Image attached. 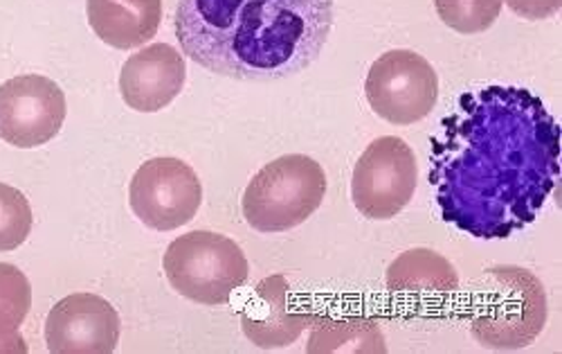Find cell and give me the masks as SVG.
Wrapping results in <instances>:
<instances>
[{"label": "cell", "mask_w": 562, "mask_h": 354, "mask_svg": "<svg viewBox=\"0 0 562 354\" xmlns=\"http://www.w3.org/2000/svg\"><path fill=\"white\" fill-rule=\"evenodd\" d=\"M128 203L145 226L169 233L196 217L203 203V186L190 165L160 156L137 167L128 188Z\"/></svg>", "instance_id": "cell-7"}, {"label": "cell", "mask_w": 562, "mask_h": 354, "mask_svg": "<svg viewBox=\"0 0 562 354\" xmlns=\"http://www.w3.org/2000/svg\"><path fill=\"white\" fill-rule=\"evenodd\" d=\"M115 307L95 294L61 298L45 321V343L55 354H109L120 343Z\"/></svg>", "instance_id": "cell-10"}, {"label": "cell", "mask_w": 562, "mask_h": 354, "mask_svg": "<svg viewBox=\"0 0 562 354\" xmlns=\"http://www.w3.org/2000/svg\"><path fill=\"white\" fill-rule=\"evenodd\" d=\"M560 124L527 88L463 93L430 154L443 221L477 240H506L533 224L560 181Z\"/></svg>", "instance_id": "cell-1"}, {"label": "cell", "mask_w": 562, "mask_h": 354, "mask_svg": "<svg viewBox=\"0 0 562 354\" xmlns=\"http://www.w3.org/2000/svg\"><path fill=\"white\" fill-rule=\"evenodd\" d=\"M61 86L43 75H19L0 84V139L19 150L50 143L66 120Z\"/></svg>", "instance_id": "cell-9"}, {"label": "cell", "mask_w": 562, "mask_h": 354, "mask_svg": "<svg viewBox=\"0 0 562 354\" xmlns=\"http://www.w3.org/2000/svg\"><path fill=\"white\" fill-rule=\"evenodd\" d=\"M504 3L522 19L542 21L560 12L562 0H504Z\"/></svg>", "instance_id": "cell-19"}, {"label": "cell", "mask_w": 562, "mask_h": 354, "mask_svg": "<svg viewBox=\"0 0 562 354\" xmlns=\"http://www.w3.org/2000/svg\"><path fill=\"white\" fill-rule=\"evenodd\" d=\"M176 38L205 70L274 81L306 70L334 27V0H180Z\"/></svg>", "instance_id": "cell-2"}, {"label": "cell", "mask_w": 562, "mask_h": 354, "mask_svg": "<svg viewBox=\"0 0 562 354\" xmlns=\"http://www.w3.org/2000/svg\"><path fill=\"white\" fill-rule=\"evenodd\" d=\"M364 93L369 107L383 120L407 126L435 109L439 77L426 57L412 51H390L371 64Z\"/></svg>", "instance_id": "cell-6"}, {"label": "cell", "mask_w": 562, "mask_h": 354, "mask_svg": "<svg viewBox=\"0 0 562 354\" xmlns=\"http://www.w3.org/2000/svg\"><path fill=\"white\" fill-rule=\"evenodd\" d=\"M88 23L117 51L151 41L162 21V0H86Z\"/></svg>", "instance_id": "cell-14"}, {"label": "cell", "mask_w": 562, "mask_h": 354, "mask_svg": "<svg viewBox=\"0 0 562 354\" xmlns=\"http://www.w3.org/2000/svg\"><path fill=\"white\" fill-rule=\"evenodd\" d=\"M326 195L324 167L304 154L279 156L263 165L241 201L248 226L259 233H286L302 226Z\"/></svg>", "instance_id": "cell-4"}, {"label": "cell", "mask_w": 562, "mask_h": 354, "mask_svg": "<svg viewBox=\"0 0 562 354\" xmlns=\"http://www.w3.org/2000/svg\"><path fill=\"white\" fill-rule=\"evenodd\" d=\"M387 289L416 312H435L459 289V276L437 251L409 248L390 264Z\"/></svg>", "instance_id": "cell-13"}, {"label": "cell", "mask_w": 562, "mask_h": 354, "mask_svg": "<svg viewBox=\"0 0 562 354\" xmlns=\"http://www.w3.org/2000/svg\"><path fill=\"white\" fill-rule=\"evenodd\" d=\"M32 307V287L19 267L0 262V352H27L19 334Z\"/></svg>", "instance_id": "cell-16"}, {"label": "cell", "mask_w": 562, "mask_h": 354, "mask_svg": "<svg viewBox=\"0 0 562 354\" xmlns=\"http://www.w3.org/2000/svg\"><path fill=\"white\" fill-rule=\"evenodd\" d=\"M162 267L180 296L210 307L225 305L250 276L244 248L212 231H192L173 240Z\"/></svg>", "instance_id": "cell-5"}, {"label": "cell", "mask_w": 562, "mask_h": 354, "mask_svg": "<svg viewBox=\"0 0 562 354\" xmlns=\"http://www.w3.org/2000/svg\"><path fill=\"white\" fill-rule=\"evenodd\" d=\"M547 323V294L536 274L520 267L488 269L471 300V332L491 350L531 345Z\"/></svg>", "instance_id": "cell-3"}, {"label": "cell", "mask_w": 562, "mask_h": 354, "mask_svg": "<svg viewBox=\"0 0 562 354\" xmlns=\"http://www.w3.org/2000/svg\"><path fill=\"white\" fill-rule=\"evenodd\" d=\"M32 221L27 197L8 184H0V253L19 248L32 231Z\"/></svg>", "instance_id": "cell-18"}, {"label": "cell", "mask_w": 562, "mask_h": 354, "mask_svg": "<svg viewBox=\"0 0 562 354\" xmlns=\"http://www.w3.org/2000/svg\"><path fill=\"white\" fill-rule=\"evenodd\" d=\"M289 289L284 276H270L257 285L244 305L241 328L257 347H286L311 328L313 317L293 300Z\"/></svg>", "instance_id": "cell-12"}, {"label": "cell", "mask_w": 562, "mask_h": 354, "mask_svg": "<svg viewBox=\"0 0 562 354\" xmlns=\"http://www.w3.org/2000/svg\"><path fill=\"white\" fill-rule=\"evenodd\" d=\"M418 167L412 147L396 136L373 141L353 167L351 199L367 219H394L414 197Z\"/></svg>", "instance_id": "cell-8"}, {"label": "cell", "mask_w": 562, "mask_h": 354, "mask_svg": "<svg viewBox=\"0 0 562 354\" xmlns=\"http://www.w3.org/2000/svg\"><path fill=\"white\" fill-rule=\"evenodd\" d=\"M306 350L311 354L387 352V345L376 321L364 317H313Z\"/></svg>", "instance_id": "cell-15"}, {"label": "cell", "mask_w": 562, "mask_h": 354, "mask_svg": "<svg viewBox=\"0 0 562 354\" xmlns=\"http://www.w3.org/2000/svg\"><path fill=\"white\" fill-rule=\"evenodd\" d=\"M504 0H435L439 19L459 34L486 32L499 16Z\"/></svg>", "instance_id": "cell-17"}, {"label": "cell", "mask_w": 562, "mask_h": 354, "mask_svg": "<svg viewBox=\"0 0 562 354\" xmlns=\"http://www.w3.org/2000/svg\"><path fill=\"white\" fill-rule=\"evenodd\" d=\"M184 79L182 55L169 43H154L126 59L120 73V93L133 111L156 113L180 96Z\"/></svg>", "instance_id": "cell-11"}]
</instances>
